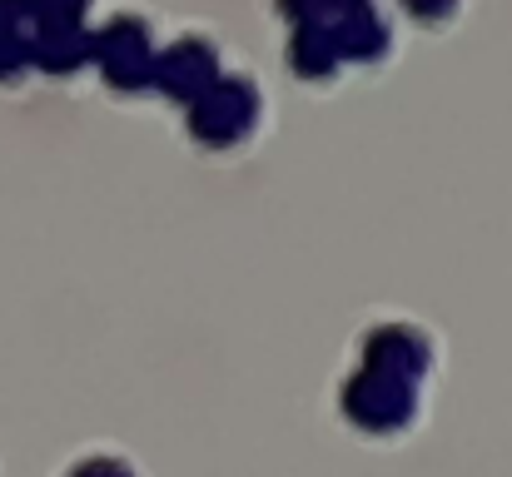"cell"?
Instances as JSON below:
<instances>
[{
	"instance_id": "cell-1",
	"label": "cell",
	"mask_w": 512,
	"mask_h": 477,
	"mask_svg": "<svg viewBox=\"0 0 512 477\" xmlns=\"http://www.w3.org/2000/svg\"><path fill=\"white\" fill-rule=\"evenodd\" d=\"M433 373H438L433 333L413 318H378L358 338V368L339 388V418L373 443H398L418 428Z\"/></svg>"
},
{
	"instance_id": "cell-2",
	"label": "cell",
	"mask_w": 512,
	"mask_h": 477,
	"mask_svg": "<svg viewBox=\"0 0 512 477\" xmlns=\"http://www.w3.org/2000/svg\"><path fill=\"white\" fill-rule=\"evenodd\" d=\"M60 477H150L125 448H115V443H95V448H85V453H75Z\"/></svg>"
},
{
	"instance_id": "cell-3",
	"label": "cell",
	"mask_w": 512,
	"mask_h": 477,
	"mask_svg": "<svg viewBox=\"0 0 512 477\" xmlns=\"http://www.w3.org/2000/svg\"><path fill=\"white\" fill-rule=\"evenodd\" d=\"M403 5H408L418 20H428V25H448V20H453L468 0H403Z\"/></svg>"
}]
</instances>
